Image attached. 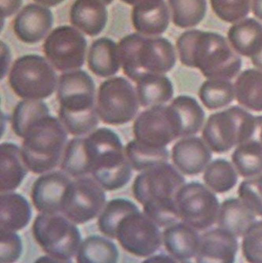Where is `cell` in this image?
<instances>
[{"instance_id": "obj_26", "label": "cell", "mask_w": 262, "mask_h": 263, "mask_svg": "<svg viewBox=\"0 0 262 263\" xmlns=\"http://www.w3.org/2000/svg\"><path fill=\"white\" fill-rule=\"evenodd\" d=\"M118 47L113 40L101 37L96 40L90 47L87 64L90 70L99 78L116 74L120 69Z\"/></svg>"}, {"instance_id": "obj_27", "label": "cell", "mask_w": 262, "mask_h": 263, "mask_svg": "<svg viewBox=\"0 0 262 263\" xmlns=\"http://www.w3.org/2000/svg\"><path fill=\"white\" fill-rule=\"evenodd\" d=\"M254 221L255 214L239 198H229L221 202L217 221L220 228L242 237Z\"/></svg>"}, {"instance_id": "obj_46", "label": "cell", "mask_w": 262, "mask_h": 263, "mask_svg": "<svg viewBox=\"0 0 262 263\" xmlns=\"http://www.w3.org/2000/svg\"><path fill=\"white\" fill-rule=\"evenodd\" d=\"M1 53H2V72H1V78L5 77L7 70H8L9 65L10 62V51L8 46L5 43L1 42Z\"/></svg>"}, {"instance_id": "obj_28", "label": "cell", "mask_w": 262, "mask_h": 263, "mask_svg": "<svg viewBox=\"0 0 262 263\" xmlns=\"http://www.w3.org/2000/svg\"><path fill=\"white\" fill-rule=\"evenodd\" d=\"M235 99L241 106L254 112H262V70L245 69L235 84Z\"/></svg>"}, {"instance_id": "obj_24", "label": "cell", "mask_w": 262, "mask_h": 263, "mask_svg": "<svg viewBox=\"0 0 262 263\" xmlns=\"http://www.w3.org/2000/svg\"><path fill=\"white\" fill-rule=\"evenodd\" d=\"M228 39L237 54L252 59L262 51V24L252 17L242 19L229 29Z\"/></svg>"}, {"instance_id": "obj_7", "label": "cell", "mask_w": 262, "mask_h": 263, "mask_svg": "<svg viewBox=\"0 0 262 263\" xmlns=\"http://www.w3.org/2000/svg\"><path fill=\"white\" fill-rule=\"evenodd\" d=\"M258 128L257 117L239 106H232L209 116L202 137L214 153L222 155L252 140Z\"/></svg>"}, {"instance_id": "obj_50", "label": "cell", "mask_w": 262, "mask_h": 263, "mask_svg": "<svg viewBox=\"0 0 262 263\" xmlns=\"http://www.w3.org/2000/svg\"><path fill=\"white\" fill-rule=\"evenodd\" d=\"M121 1L128 4V5L136 7V6L148 4V3L159 2V1H161V0H121Z\"/></svg>"}, {"instance_id": "obj_10", "label": "cell", "mask_w": 262, "mask_h": 263, "mask_svg": "<svg viewBox=\"0 0 262 263\" xmlns=\"http://www.w3.org/2000/svg\"><path fill=\"white\" fill-rule=\"evenodd\" d=\"M133 133L136 140L154 148H166L172 142L184 137L180 117L171 103L142 112L134 122Z\"/></svg>"}, {"instance_id": "obj_3", "label": "cell", "mask_w": 262, "mask_h": 263, "mask_svg": "<svg viewBox=\"0 0 262 263\" xmlns=\"http://www.w3.org/2000/svg\"><path fill=\"white\" fill-rule=\"evenodd\" d=\"M59 117L66 129L74 136L92 131L99 124L96 106V85L84 70L62 73L58 85Z\"/></svg>"}, {"instance_id": "obj_22", "label": "cell", "mask_w": 262, "mask_h": 263, "mask_svg": "<svg viewBox=\"0 0 262 263\" xmlns=\"http://www.w3.org/2000/svg\"><path fill=\"white\" fill-rule=\"evenodd\" d=\"M22 150L15 143L4 142L0 145V190L8 193L15 190L28 174Z\"/></svg>"}, {"instance_id": "obj_41", "label": "cell", "mask_w": 262, "mask_h": 263, "mask_svg": "<svg viewBox=\"0 0 262 263\" xmlns=\"http://www.w3.org/2000/svg\"><path fill=\"white\" fill-rule=\"evenodd\" d=\"M237 193L238 198L256 216L262 217V174L242 181Z\"/></svg>"}, {"instance_id": "obj_13", "label": "cell", "mask_w": 262, "mask_h": 263, "mask_svg": "<svg viewBox=\"0 0 262 263\" xmlns=\"http://www.w3.org/2000/svg\"><path fill=\"white\" fill-rule=\"evenodd\" d=\"M159 228L146 214L137 210L118 223L116 240L132 255L146 258L155 254L163 243Z\"/></svg>"}, {"instance_id": "obj_37", "label": "cell", "mask_w": 262, "mask_h": 263, "mask_svg": "<svg viewBox=\"0 0 262 263\" xmlns=\"http://www.w3.org/2000/svg\"><path fill=\"white\" fill-rule=\"evenodd\" d=\"M50 115L47 105L41 100H23L18 103L12 115L13 131L23 138L27 128L36 121Z\"/></svg>"}, {"instance_id": "obj_43", "label": "cell", "mask_w": 262, "mask_h": 263, "mask_svg": "<svg viewBox=\"0 0 262 263\" xmlns=\"http://www.w3.org/2000/svg\"><path fill=\"white\" fill-rule=\"evenodd\" d=\"M23 245L16 232L0 230V263H14L21 258Z\"/></svg>"}, {"instance_id": "obj_11", "label": "cell", "mask_w": 262, "mask_h": 263, "mask_svg": "<svg viewBox=\"0 0 262 263\" xmlns=\"http://www.w3.org/2000/svg\"><path fill=\"white\" fill-rule=\"evenodd\" d=\"M139 103L134 87L122 77L106 80L99 86L98 113L108 125H124L133 120L138 112Z\"/></svg>"}, {"instance_id": "obj_38", "label": "cell", "mask_w": 262, "mask_h": 263, "mask_svg": "<svg viewBox=\"0 0 262 263\" xmlns=\"http://www.w3.org/2000/svg\"><path fill=\"white\" fill-rule=\"evenodd\" d=\"M125 152L132 167L136 171H146L161 162H168L170 158L167 148L148 147L136 140L128 143Z\"/></svg>"}, {"instance_id": "obj_18", "label": "cell", "mask_w": 262, "mask_h": 263, "mask_svg": "<svg viewBox=\"0 0 262 263\" xmlns=\"http://www.w3.org/2000/svg\"><path fill=\"white\" fill-rule=\"evenodd\" d=\"M239 243L236 236L217 227L201 235L196 263H235Z\"/></svg>"}, {"instance_id": "obj_52", "label": "cell", "mask_w": 262, "mask_h": 263, "mask_svg": "<svg viewBox=\"0 0 262 263\" xmlns=\"http://www.w3.org/2000/svg\"><path fill=\"white\" fill-rule=\"evenodd\" d=\"M257 122H258V128H257V133H258V140L262 143V116H257Z\"/></svg>"}, {"instance_id": "obj_49", "label": "cell", "mask_w": 262, "mask_h": 263, "mask_svg": "<svg viewBox=\"0 0 262 263\" xmlns=\"http://www.w3.org/2000/svg\"><path fill=\"white\" fill-rule=\"evenodd\" d=\"M34 1L46 7H56L64 2L65 0H34Z\"/></svg>"}, {"instance_id": "obj_14", "label": "cell", "mask_w": 262, "mask_h": 263, "mask_svg": "<svg viewBox=\"0 0 262 263\" xmlns=\"http://www.w3.org/2000/svg\"><path fill=\"white\" fill-rule=\"evenodd\" d=\"M105 203L103 187L90 177H79L69 184L61 213L75 224H84L96 218Z\"/></svg>"}, {"instance_id": "obj_51", "label": "cell", "mask_w": 262, "mask_h": 263, "mask_svg": "<svg viewBox=\"0 0 262 263\" xmlns=\"http://www.w3.org/2000/svg\"><path fill=\"white\" fill-rule=\"evenodd\" d=\"M251 62H252V64L254 65L257 69L262 70V51H260L257 55H256L255 57L251 59Z\"/></svg>"}, {"instance_id": "obj_16", "label": "cell", "mask_w": 262, "mask_h": 263, "mask_svg": "<svg viewBox=\"0 0 262 263\" xmlns=\"http://www.w3.org/2000/svg\"><path fill=\"white\" fill-rule=\"evenodd\" d=\"M71 181L68 174L60 171L38 177L31 193L35 209L41 214H60L62 202Z\"/></svg>"}, {"instance_id": "obj_20", "label": "cell", "mask_w": 262, "mask_h": 263, "mask_svg": "<svg viewBox=\"0 0 262 263\" xmlns=\"http://www.w3.org/2000/svg\"><path fill=\"white\" fill-rule=\"evenodd\" d=\"M162 239L170 255L179 259L189 260L196 256L201 236L192 226L178 221L165 228Z\"/></svg>"}, {"instance_id": "obj_5", "label": "cell", "mask_w": 262, "mask_h": 263, "mask_svg": "<svg viewBox=\"0 0 262 263\" xmlns=\"http://www.w3.org/2000/svg\"><path fill=\"white\" fill-rule=\"evenodd\" d=\"M118 51L124 74L135 82L148 75L165 74L177 63L173 44L161 36L129 34L120 41Z\"/></svg>"}, {"instance_id": "obj_17", "label": "cell", "mask_w": 262, "mask_h": 263, "mask_svg": "<svg viewBox=\"0 0 262 263\" xmlns=\"http://www.w3.org/2000/svg\"><path fill=\"white\" fill-rule=\"evenodd\" d=\"M213 154L203 139L183 137L172 148V160L175 167L183 175L196 176L205 171L211 162Z\"/></svg>"}, {"instance_id": "obj_34", "label": "cell", "mask_w": 262, "mask_h": 263, "mask_svg": "<svg viewBox=\"0 0 262 263\" xmlns=\"http://www.w3.org/2000/svg\"><path fill=\"white\" fill-rule=\"evenodd\" d=\"M171 103L180 117L184 137L195 136L202 129L205 122V114L196 99L181 95L176 97Z\"/></svg>"}, {"instance_id": "obj_2", "label": "cell", "mask_w": 262, "mask_h": 263, "mask_svg": "<svg viewBox=\"0 0 262 263\" xmlns=\"http://www.w3.org/2000/svg\"><path fill=\"white\" fill-rule=\"evenodd\" d=\"M185 184L184 177L176 167L161 162L136 177L133 193L144 214L161 228H166L180 220L176 198Z\"/></svg>"}, {"instance_id": "obj_53", "label": "cell", "mask_w": 262, "mask_h": 263, "mask_svg": "<svg viewBox=\"0 0 262 263\" xmlns=\"http://www.w3.org/2000/svg\"><path fill=\"white\" fill-rule=\"evenodd\" d=\"M101 1L105 5H109L111 3H113L114 0H101Z\"/></svg>"}, {"instance_id": "obj_9", "label": "cell", "mask_w": 262, "mask_h": 263, "mask_svg": "<svg viewBox=\"0 0 262 263\" xmlns=\"http://www.w3.org/2000/svg\"><path fill=\"white\" fill-rule=\"evenodd\" d=\"M32 236L48 255L70 259L77 255L81 235L75 223L60 214H40L32 224Z\"/></svg>"}, {"instance_id": "obj_8", "label": "cell", "mask_w": 262, "mask_h": 263, "mask_svg": "<svg viewBox=\"0 0 262 263\" xmlns=\"http://www.w3.org/2000/svg\"><path fill=\"white\" fill-rule=\"evenodd\" d=\"M9 83L17 96L26 100L48 98L57 86V75L50 63L39 54L22 56L14 62Z\"/></svg>"}, {"instance_id": "obj_12", "label": "cell", "mask_w": 262, "mask_h": 263, "mask_svg": "<svg viewBox=\"0 0 262 263\" xmlns=\"http://www.w3.org/2000/svg\"><path fill=\"white\" fill-rule=\"evenodd\" d=\"M176 201L180 220L198 231H205L217 223L220 202L205 184L195 181L186 183Z\"/></svg>"}, {"instance_id": "obj_48", "label": "cell", "mask_w": 262, "mask_h": 263, "mask_svg": "<svg viewBox=\"0 0 262 263\" xmlns=\"http://www.w3.org/2000/svg\"><path fill=\"white\" fill-rule=\"evenodd\" d=\"M252 11L256 17L262 21V0H252Z\"/></svg>"}, {"instance_id": "obj_40", "label": "cell", "mask_w": 262, "mask_h": 263, "mask_svg": "<svg viewBox=\"0 0 262 263\" xmlns=\"http://www.w3.org/2000/svg\"><path fill=\"white\" fill-rule=\"evenodd\" d=\"M251 0H210L212 10L223 22L236 23L247 17Z\"/></svg>"}, {"instance_id": "obj_25", "label": "cell", "mask_w": 262, "mask_h": 263, "mask_svg": "<svg viewBox=\"0 0 262 263\" xmlns=\"http://www.w3.org/2000/svg\"><path fill=\"white\" fill-rule=\"evenodd\" d=\"M32 211L29 201L18 193L0 196V230L17 232L30 222Z\"/></svg>"}, {"instance_id": "obj_47", "label": "cell", "mask_w": 262, "mask_h": 263, "mask_svg": "<svg viewBox=\"0 0 262 263\" xmlns=\"http://www.w3.org/2000/svg\"><path fill=\"white\" fill-rule=\"evenodd\" d=\"M34 263H72L70 259L56 258L51 255H45L37 258Z\"/></svg>"}, {"instance_id": "obj_31", "label": "cell", "mask_w": 262, "mask_h": 263, "mask_svg": "<svg viewBox=\"0 0 262 263\" xmlns=\"http://www.w3.org/2000/svg\"><path fill=\"white\" fill-rule=\"evenodd\" d=\"M232 163L237 172L245 179L262 174V143L252 139L237 146L232 154Z\"/></svg>"}, {"instance_id": "obj_30", "label": "cell", "mask_w": 262, "mask_h": 263, "mask_svg": "<svg viewBox=\"0 0 262 263\" xmlns=\"http://www.w3.org/2000/svg\"><path fill=\"white\" fill-rule=\"evenodd\" d=\"M76 258L78 263H118L119 252L107 238L91 235L80 245Z\"/></svg>"}, {"instance_id": "obj_36", "label": "cell", "mask_w": 262, "mask_h": 263, "mask_svg": "<svg viewBox=\"0 0 262 263\" xmlns=\"http://www.w3.org/2000/svg\"><path fill=\"white\" fill-rule=\"evenodd\" d=\"M139 210L133 201L124 198L111 199L98 219L99 231L109 239H116L117 227L124 216Z\"/></svg>"}, {"instance_id": "obj_1", "label": "cell", "mask_w": 262, "mask_h": 263, "mask_svg": "<svg viewBox=\"0 0 262 263\" xmlns=\"http://www.w3.org/2000/svg\"><path fill=\"white\" fill-rule=\"evenodd\" d=\"M180 63L200 71L207 79H233L242 67V59L229 41L214 32L185 31L177 41Z\"/></svg>"}, {"instance_id": "obj_35", "label": "cell", "mask_w": 262, "mask_h": 263, "mask_svg": "<svg viewBox=\"0 0 262 263\" xmlns=\"http://www.w3.org/2000/svg\"><path fill=\"white\" fill-rule=\"evenodd\" d=\"M173 24L180 29L195 27L207 14V0H169Z\"/></svg>"}, {"instance_id": "obj_23", "label": "cell", "mask_w": 262, "mask_h": 263, "mask_svg": "<svg viewBox=\"0 0 262 263\" xmlns=\"http://www.w3.org/2000/svg\"><path fill=\"white\" fill-rule=\"evenodd\" d=\"M133 26L146 36H157L164 33L170 25V12L165 0L148 3L133 7Z\"/></svg>"}, {"instance_id": "obj_4", "label": "cell", "mask_w": 262, "mask_h": 263, "mask_svg": "<svg viewBox=\"0 0 262 263\" xmlns=\"http://www.w3.org/2000/svg\"><path fill=\"white\" fill-rule=\"evenodd\" d=\"M84 140L95 181L108 191L126 185L132 177V165L119 136L110 128H100Z\"/></svg>"}, {"instance_id": "obj_42", "label": "cell", "mask_w": 262, "mask_h": 263, "mask_svg": "<svg viewBox=\"0 0 262 263\" xmlns=\"http://www.w3.org/2000/svg\"><path fill=\"white\" fill-rule=\"evenodd\" d=\"M242 254L247 263H262V220L254 221L242 236Z\"/></svg>"}, {"instance_id": "obj_39", "label": "cell", "mask_w": 262, "mask_h": 263, "mask_svg": "<svg viewBox=\"0 0 262 263\" xmlns=\"http://www.w3.org/2000/svg\"><path fill=\"white\" fill-rule=\"evenodd\" d=\"M63 172L73 177H82L91 174L85 149V140L74 138L68 143L61 165Z\"/></svg>"}, {"instance_id": "obj_6", "label": "cell", "mask_w": 262, "mask_h": 263, "mask_svg": "<svg viewBox=\"0 0 262 263\" xmlns=\"http://www.w3.org/2000/svg\"><path fill=\"white\" fill-rule=\"evenodd\" d=\"M66 131L60 120L51 115L41 118L27 128L22 152L29 170L41 174L57 166L66 149Z\"/></svg>"}, {"instance_id": "obj_45", "label": "cell", "mask_w": 262, "mask_h": 263, "mask_svg": "<svg viewBox=\"0 0 262 263\" xmlns=\"http://www.w3.org/2000/svg\"><path fill=\"white\" fill-rule=\"evenodd\" d=\"M142 263H192L189 260L179 259L175 258L171 255H165V254H159V255H154L146 258Z\"/></svg>"}, {"instance_id": "obj_32", "label": "cell", "mask_w": 262, "mask_h": 263, "mask_svg": "<svg viewBox=\"0 0 262 263\" xmlns=\"http://www.w3.org/2000/svg\"><path fill=\"white\" fill-rule=\"evenodd\" d=\"M204 183L214 193L223 194L235 187L239 174L233 164L224 159L212 161L204 171Z\"/></svg>"}, {"instance_id": "obj_21", "label": "cell", "mask_w": 262, "mask_h": 263, "mask_svg": "<svg viewBox=\"0 0 262 263\" xmlns=\"http://www.w3.org/2000/svg\"><path fill=\"white\" fill-rule=\"evenodd\" d=\"M69 16L71 24L90 36L101 33L108 20L106 5L101 0H76Z\"/></svg>"}, {"instance_id": "obj_19", "label": "cell", "mask_w": 262, "mask_h": 263, "mask_svg": "<svg viewBox=\"0 0 262 263\" xmlns=\"http://www.w3.org/2000/svg\"><path fill=\"white\" fill-rule=\"evenodd\" d=\"M52 12L47 7L31 4L24 7L14 21L17 37L26 44H33L45 37L53 26Z\"/></svg>"}, {"instance_id": "obj_44", "label": "cell", "mask_w": 262, "mask_h": 263, "mask_svg": "<svg viewBox=\"0 0 262 263\" xmlns=\"http://www.w3.org/2000/svg\"><path fill=\"white\" fill-rule=\"evenodd\" d=\"M23 0H0L1 18L10 17L15 14L22 7Z\"/></svg>"}, {"instance_id": "obj_15", "label": "cell", "mask_w": 262, "mask_h": 263, "mask_svg": "<svg viewBox=\"0 0 262 263\" xmlns=\"http://www.w3.org/2000/svg\"><path fill=\"white\" fill-rule=\"evenodd\" d=\"M86 50L87 41L84 35L69 26L54 29L44 44L46 57L59 71H72L82 67Z\"/></svg>"}, {"instance_id": "obj_29", "label": "cell", "mask_w": 262, "mask_h": 263, "mask_svg": "<svg viewBox=\"0 0 262 263\" xmlns=\"http://www.w3.org/2000/svg\"><path fill=\"white\" fill-rule=\"evenodd\" d=\"M136 92L143 107H153L168 103L173 99L174 88L172 81L164 74H152L137 81Z\"/></svg>"}, {"instance_id": "obj_33", "label": "cell", "mask_w": 262, "mask_h": 263, "mask_svg": "<svg viewBox=\"0 0 262 263\" xmlns=\"http://www.w3.org/2000/svg\"><path fill=\"white\" fill-rule=\"evenodd\" d=\"M198 98L209 110L229 106L235 97V88L229 80L207 79L198 90Z\"/></svg>"}]
</instances>
